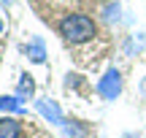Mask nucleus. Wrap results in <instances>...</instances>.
<instances>
[{
    "mask_svg": "<svg viewBox=\"0 0 146 138\" xmlns=\"http://www.w3.org/2000/svg\"><path fill=\"white\" fill-rule=\"evenodd\" d=\"M60 35L65 38L68 43H87L92 41L95 35H98V25H95V19L89 14H81V11H70V14H65L62 19H60L57 25Z\"/></svg>",
    "mask_w": 146,
    "mask_h": 138,
    "instance_id": "1",
    "label": "nucleus"
},
{
    "mask_svg": "<svg viewBox=\"0 0 146 138\" xmlns=\"http://www.w3.org/2000/svg\"><path fill=\"white\" fill-rule=\"evenodd\" d=\"M122 90H125V79H122V70L114 68V65H111V68L98 79V84H95V92H98L103 100H108V103L116 100V98L122 95Z\"/></svg>",
    "mask_w": 146,
    "mask_h": 138,
    "instance_id": "2",
    "label": "nucleus"
},
{
    "mask_svg": "<svg viewBox=\"0 0 146 138\" xmlns=\"http://www.w3.org/2000/svg\"><path fill=\"white\" fill-rule=\"evenodd\" d=\"M35 111L41 114L46 122H52V125H60V127L65 125V114H62V108H60V103L52 100V98H38V100H35Z\"/></svg>",
    "mask_w": 146,
    "mask_h": 138,
    "instance_id": "3",
    "label": "nucleus"
},
{
    "mask_svg": "<svg viewBox=\"0 0 146 138\" xmlns=\"http://www.w3.org/2000/svg\"><path fill=\"white\" fill-rule=\"evenodd\" d=\"M25 54L30 57V62L35 65H43L46 62V43H43V38H30V43H25Z\"/></svg>",
    "mask_w": 146,
    "mask_h": 138,
    "instance_id": "4",
    "label": "nucleus"
},
{
    "mask_svg": "<svg viewBox=\"0 0 146 138\" xmlns=\"http://www.w3.org/2000/svg\"><path fill=\"white\" fill-rule=\"evenodd\" d=\"M0 138H22V122L14 114L0 117Z\"/></svg>",
    "mask_w": 146,
    "mask_h": 138,
    "instance_id": "5",
    "label": "nucleus"
},
{
    "mask_svg": "<svg viewBox=\"0 0 146 138\" xmlns=\"http://www.w3.org/2000/svg\"><path fill=\"white\" fill-rule=\"evenodd\" d=\"M0 114H25V103H22L19 95H0Z\"/></svg>",
    "mask_w": 146,
    "mask_h": 138,
    "instance_id": "6",
    "label": "nucleus"
},
{
    "mask_svg": "<svg viewBox=\"0 0 146 138\" xmlns=\"http://www.w3.org/2000/svg\"><path fill=\"white\" fill-rule=\"evenodd\" d=\"M16 95H19L22 100H30V98L35 95V79H33L27 70L19 76V81H16Z\"/></svg>",
    "mask_w": 146,
    "mask_h": 138,
    "instance_id": "7",
    "label": "nucleus"
},
{
    "mask_svg": "<svg viewBox=\"0 0 146 138\" xmlns=\"http://www.w3.org/2000/svg\"><path fill=\"white\" fill-rule=\"evenodd\" d=\"M62 127H65V133H68L70 138H87V127H84L78 119H70V122L65 119V125H62Z\"/></svg>",
    "mask_w": 146,
    "mask_h": 138,
    "instance_id": "8",
    "label": "nucleus"
},
{
    "mask_svg": "<svg viewBox=\"0 0 146 138\" xmlns=\"http://www.w3.org/2000/svg\"><path fill=\"white\" fill-rule=\"evenodd\" d=\"M103 19H106V22L119 19V3H106V5H103Z\"/></svg>",
    "mask_w": 146,
    "mask_h": 138,
    "instance_id": "9",
    "label": "nucleus"
},
{
    "mask_svg": "<svg viewBox=\"0 0 146 138\" xmlns=\"http://www.w3.org/2000/svg\"><path fill=\"white\" fill-rule=\"evenodd\" d=\"M3 27H5V25H3V19H0V33H3Z\"/></svg>",
    "mask_w": 146,
    "mask_h": 138,
    "instance_id": "10",
    "label": "nucleus"
}]
</instances>
